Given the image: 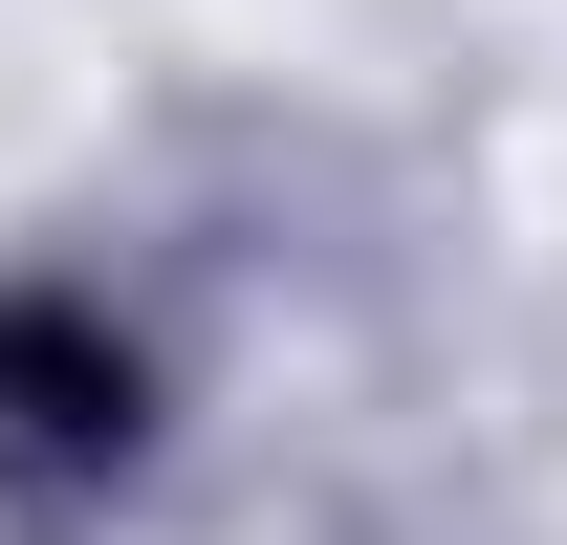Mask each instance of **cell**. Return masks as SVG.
Here are the masks:
<instances>
[{
    "mask_svg": "<svg viewBox=\"0 0 567 545\" xmlns=\"http://www.w3.org/2000/svg\"><path fill=\"white\" fill-rule=\"evenodd\" d=\"M0 459L22 480H110L132 459V349L87 306H0Z\"/></svg>",
    "mask_w": 567,
    "mask_h": 545,
    "instance_id": "6da1fadb",
    "label": "cell"
}]
</instances>
